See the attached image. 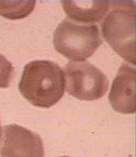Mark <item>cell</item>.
Segmentation results:
<instances>
[{
  "instance_id": "cell-1",
  "label": "cell",
  "mask_w": 136,
  "mask_h": 157,
  "mask_svg": "<svg viewBox=\"0 0 136 157\" xmlns=\"http://www.w3.org/2000/svg\"><path fill=\"white\" fill-rule=\"evenodd\" d=\"M66 81L57 63L35 60L25 65L19 83L20 93L35 106L48 109L56 105L64 94Z\"/></svg>"
},
{
  "instance_id": "cell-2",
  "label": "cell",
  "mask_w": 136,
  "mask_h": 157,
  "mask_svg": "<svg viewBox=\"0 0 136 157\" xmlns=\"http://www.w3.org/2000/svg\"><path fill=\"white\" fill-rule=\"evenodd\" d=\"M102 24L104 38L122 58L136 65V5L134 1H113Z\"/></svg>"
},
{
  "instance_id": "cell-3",
  "label": "cell",
  "mask_w": 136,
  "mask_h": 157,
  "mask_svg": "<svg viewBox=\"0 0 136 157\" xmlns=\"http://www.w3.org/2000/svg\"><path fill=\"white\" fill-rule=\"evenodd\" d=\"M102 43L97 26L79 24L69 18L59 24L53 35L56 51L72 61H85Z\"/></svg>"
},
{
  "instance_id": "cell-4",
  "label": "cell",
  "mask_w": 136,
  "mask_h": 157,
  "mask_svg": "<svg viewBox=\"0 0 136 157\" xmlns=\"http://www.w3.org/2000/svg\"><path fill=\"white\" fill-rule=\"evenodd\" d=\"M66 90L81 100L93 101L104 96L108 89L106 76L87 61H70L64 67Z\"/></svg>"
},
{
  "instance_id": "cell-5",
  "label": "cell",
  "mask_w": 136,
  "mask_h": 157,
  "mask_svg": "<svg viewBox=\"0 0 136 157\" xmlns=\"http://www.w3.org/2000/svg\"><path fill=\"white\" fill-rule=\"evenodd\" d=\"M3 132L1 157H44L43 142L38 135L17 124L6 126Z\"/></svg>"
},
{
  "instance_id": "cell-6",
  "label": "cell",
  "mask_w": 136,
  "mask_h": 157,
  "mask_svg": "<svg viewBox=\"0 0 136 157\" xmlns=\"http://www.w3.org/2000/svg\"><path fill=\"white\" fill-rule=\"evenodd\" d=\"M136 70L123 63L114 80L109 100L115 111L121 113L136 112Z\"/></svg>"
},
{
  "instance_id": "cell-7",
  "label": "cell",
  "mask_w": 136,
  "mask_h": 157,
  "mask_svg": "<svg viewBox=\"0 0 136 157\" xmlns=\"http://www.w3.org/2000/svg\"><path fill=\"white\" fill-rule=\"evenodd\" d=\"M61 3L69 18L82 24L101 21L111 4L109 1H62Z\"/></svg>"
},
{
  "instance_id": "cell-8",
  "label": "cell",
  "mask_w": 136,
  "mask_h": 157,
  "mask_svg": "<svg viewBox=\"0 0 136 157\" xmlns=\"http://www.w3.org/2000/svg\"><path fill=\"white\" fill-rule=\"evenodd\" d=\"M35 5V1H0V15L11 20L23 19L33 12Z\"/></svg>"
},
{
  "instance_id": "cell-9",
  "label": "cell",
  "mask_w": 136,
  "mask_h": 157,
  "mask_svg": "<svg viewBox=\"0 0 136 157\" xmlns=\"http://www.w3.org/2000/svg\"><path fill=\"white\" fill-rule=\"evenodd\" d=\"M14 67L12 64L0 54V88H8L12 78Z\"/></svg>"
},
{
  "instance_id": "cell-10",
  "label": "cell",
  "mask_w": 136,
  "mask_h": 157,
  "mask_svg": "<svg viewBox=\"0 0 136 157\" xmlns=\"http://www.w3.org/2000/svg\"><path fill=\"white\" fill-rule=\"evenodd\" d=\"M1 136H2V129H1V124H0V140L1 138Z\"/></svg>"
},
{
  "instance_id": "cell-11",
  "label": "cell",
  "mask_w": 136,
  "mask_h": 157,
  "mask_svg": "<svg viewBox=\"0 0 136 157\" xmlns=\"http://www.w3.org/2000/svg\"><path fill=\"white\" fill-rule=\"evenodd\" d=\"M68 157V156H63V157Z\"/></svg>"
}]
</instances>
